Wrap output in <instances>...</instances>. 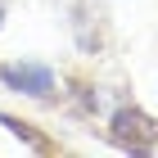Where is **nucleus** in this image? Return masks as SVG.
I'll use <instances>...</instances> for the list:
<instances>
[{
	"mask_svg": "<svg viewBox=\"0 0 158 158\" xmlns=\"http://www.w3.org/2000/svg\"><path fill=\"white\" fill-rule=\"evenodd\" d=\"M0 127H9V135H18L23 145L41 149V154H45V149H54V145H50V140H45V135H41L36 127H32V122H18V118H9V113H0Z\"/></svg>",
	"mask_w": 158,
	"mask_h": 158,
	"instance_id": "nucleus-3",
	"label": "nucleus"
},
{
	"mask_svg": "<svg viewBox=\"0 0 158 158\" xmlns=\"http://www.w3.org/2000/svg\"><path fill=\"white\" fill-rule=\"evenodd\" d=\"M0 18H5V0H0Z\"/></svg>",
	"mask_w": 158,
	"mask_h": 158,
	"instance_id": "nucleus-4",
	"label": "nucleus"
},
{
	"mask_svg": "<svg viewBox=\"0 0 158 158\" xmlns=\"http://www.w3.org/2000/svg\"><path fill=\"white\" fill-rule=\"evenodd\" d=\"M0 81L32 99H54V73L45 63H0Z\"/></svg>",
	"mask_w": 158,
	"mask_h": 158,
	"instance_id": "nucleus-2",
	"label": "nucleus"
},
{
	"mask_svg": "<svg viewBox=\"0 0 158 158\" xmlns=\"http://www.w3.org/2000/svg\"><path fill=\"white\" fill-rule=\"evenodd\" d=\"M109 131H113V140H118L122 149H131V154H149V149H154V140H158L154 118H149V113H140V109H118Z\"/></svg>",
	"mask_w": 158,
	"mask_h": 158,
	"instance_id": "nucleus-1",
	"label": "nucleus"
}]
</instances>
